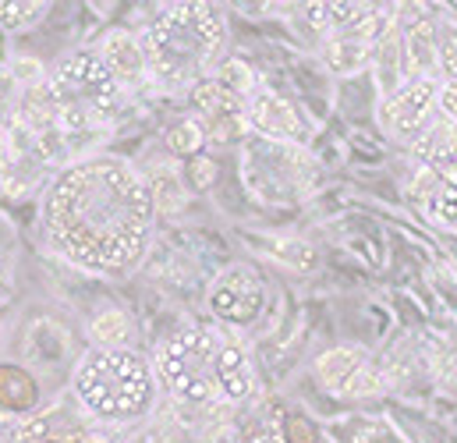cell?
Returning <instances> with one entry per match:
<instances>
[{
  "instance_id": "1",
  "label": "cell",
  "mask_w": 457,
  "mask_h": 443,
  "mask_svg": "<svg viewBox=\"0 0 457 443\" xmlns=\"http://www.w3.org/2000/svg\"><path fill=\"white\" fill-rule=\"evenodd\" d=\"M156 217L142 171L114 153L64 163L39 199V227L50 248L96 277L131 273L149 252Z\"/></svg>"
},
{
  "instance_id": "2",
  "label": "cell",
  "mask_w": 457,
  "mask_h": 443,
  "mask_svg": "<svg viewBox=\"0 0 457 443\" xmlns=\"http://www.w3.org/2000/svg\"><path fill=\"white\" fill-rule=\"evenodd\" d=\"M156 383L185 408H234L252 397L255 369L245 344L220 327H178L153 351Z\"/></svg>"
},
{
  "instance_id": "3",
  "label": "cell",
  "mask_w": 457,
  "mask_h": 443,
  "mask_svg": "<svg viewBox=\"0 0 457 443\" xmlns=\"http://www.w3.org/2000/svg\"><path fill=\"white\" fill-rule=\"evenodd\" d=\"M138 46L145 54L153 86L188 93L220 64L228 46V18L213 4H167L145 21Z\"/></svg>"
},
{
  "instance_id": "4",
  "label": "cell",
  "mask_w": 457,
  "mask_h": 443,
  "mask_svg": "<svg viewBox=\"0 0 457 443\" xmlns=\"http://www.w3.org/2000/svg\"><path fill=\"white\" fill-rule=\"evenodd\" d=\"M153 358L138 347H89L71 369V397L89 422H135L156 408Z\"/></svg>"
},
{
  "instance_id": "5",
  "label": "cell",
  "mask_w": 457,
  "mask_h": 443,
  "mask_svg": "<svg viewBox=\"0 0 457 443\" xmlns=\"http://www.w3.org/2000/svg\"><path fill=\"white\" fill-rule=\"evenodd\" d=\"M120 100L124 96L117 82L93 46L64 54L43 79V107L50 135H57L61 142L89 138L111 128V121L120 111Z\"/></svg>"
},
{
  "instance_id": "6",
  "label": "cell",
  "mask_w": 457,
  "mask_h": 443,
  "mask_svg": "<svg viewBox=\"0 0 457 443\" xmlns=\"http://www.w3.org/2000/svg\"><path fill=\"white\" fill-rule=\"evenodd\" d=\"M241 185L259 206L273 210H291L305 203L320 188V160L309 153V146L295 142H273L262 135H245L241 138V156H237Z\"/></svg>"
},
{
  "instance_id": "7",
  "label": "cell",
  "mask_w": 457,
  "mask_h": 443,
  "mask_svg": "<svg viewBox=\"0 0 457 443\" xmlns=\"http://www.w3.org/2000/svg\"><path fill=\"white\" fill-rule=\"evenodd\" d=\"M316 383L337 401H365V397L386 394L379 355H372L369 347H358V344H341V347H330L327 355H320Z\"/></svg>"
},
{
  "instance_id": "8",
  "label": "cell",
  "mask_w": 457,
  "mask_h": 443,
  "mask_svg": "<svg viewBox=\"0 0 457 443\" xmlns=\"http://www.w3.org/2000/svg\"><path fill=\"white\" fill-rule=\"evenodd\" d=\"M436 96H440V79H408L379 100L376 121L386 131V138L408 149L440 117Z\"/></svg>"
},
{
  "instance_id": "9",
  "label": "cell",
  "mask_w": 457,
  "mask_h": 443,
  "mask_svg": "<svg viewBox=\"0 0 457 443\" xmlns=\"http://www.w3.org/2000/svg\"><path fill=\"white\" fill-rule=\"evenodd\" d=\"M266 302H270V288L262 273L245 263L220 270L206 291V309L213 313V320H220L224 327H234V330L252 327L262 316Z\"/></svg>"
},
{
  "instance_id": "10",
  "label": "cell",
  "mask_w": 457,
  "mask_h": 443,
  "mask_svg": "<svg viewBox=\"0 0 457 443\" xmlns=\"http://www.w3.org/2000/svg\"><path fill=\"white\" fill-rule=\"evenodd\" d=\"M188 107L195 113V121L203 124L206 142H213V146H228L237 135H248L245 104L230 93L217 75H210V79H203V82H195L188 89Z\"/></svg>"
},
{
  "instance_id": "11",
  "label": "cell",
  "mask_w": 457,
  "mask_h": 443,
  "mask_svg": "<svg viewBox=\"0 0 457 443\" xmlns=\"http://www.w3.org/2000/svg\"><path fill=\"white\" fill-rule=\"evenodd\" d=\"M245 128L248 135H262L273 142H295V146H309V121L302 111L280 96L270 86H255V93L245 100Z\"/></svg>"
},
{
  "instance_id": "12",
  "label": "cell",
  "mask_w": 457,
  "mask_h": 443,
  "mask_svg": "<svg viewBox=\"0 0 457 443\" xmlns=\"http://www.w3.org/2000/svg\"><path fill=\"white\" fill-rule=\"evenodd\" d=\"M408 196L426 221L457 230V160L454 163H436V167L411 163Z\"/></svg>"
},
{
  "instance_id": "13",
  "label": "cell",
  "mask_w": 457,
  "mask_h": 443,
  "mask_svg": "<svg viewBox=\"0 0 457 443\" xmlns=\"http://www.w3.org/2000/svg\"><path fill=\"white\" fill-rule=\"evenodd\" d=\"M379 365H383L386 390H397V394H426V390H433L436 372H440V365L433 358V347L415 344L411 337L394 340L379 355Z\"/></svg>"
},
{
  "instance_id": "14",
  "label": "cell",
  "mask_w": 457,
  "mask_h": 443,
  "mask_svg": "<svg viewBox=\"0 0 457 443\" xmlns=\"http://www.w3.org/2000/svg\"><path fill=\"white\" fill-rule=\"evenodd\" d=\"M93 437V422L79 405L57 401L21 419L11 433V443H86Z\"/></svg>"
},
{
  "instance_id": "15",
  "label": "cell",
  "mask_w": 457,
  "mask_h": 443,
  "mask_svg": "<svg viewBox=\"0 0 457 443\" xmlns=\"http://www.w3.org/2000/svg\"><path fill=\"white\" fill-rule=\"evenodd\" d=\"M93 50H96L100 61L107 64L111 79L117 82V89H120V96H138V93H145V89L153 86L145 54H142V46H138V36H131V32H124V29H111Z\"/></svg>"
},
{
  "instance_id": "16",
  "label": "cell",
  "mask_w": 457,
  "mask_h": 443,
  "mask_svg": "<svg viewBox=\"0 0 457 443\" xmlns=\"http://www.w3.org/2000/svg\"><path fill=\"white\" fill-rule=\"evenodd\" d=\"M440 14H401V61H404V82L408 79H440Z\"/></svg>"
},
{
  "instance_id": "17",
  "label": "cell",
  "mask_w": 457,
  "mask_h": 443,
  "mask_svg": "<svg viewBox=\"0 0 457 443\" xmlns=\"http://www.w3.org/2000/svg\"><path fill=\"white\" fill-rule=\"evenodd\" d=\"M39 408V380L18 362H0V415L21 422Z\"/></svg>"
},
{
  "instance_id": "18",
  "label": "cell",
  "mask_w": 457,
  "mask_h": 443,
  "mask_svg": "<svg viewBox=\"0 0 457 443\" xmlns=\"http://www.w3.org/2000/svg\"><path fill=\"white\" fill-rule=\"evenodd\" d=\"M383 36H386V32H383ZM383 36H361V32H358V36L327 39V64H330L337 75H354V71L369 68Z\"/></svg>"
},
{
  "instance_id": "19",
  "label": "cell",
  "mask_w": 457,
  "mask_h": 443,
  "mask_svg": "<svg viewBox=\"0 0 457 443\" xmlns=\"http://www.w3.org/2000/svg\"><path fill=\"white\" fill-rule=\"evenodd\" d=\"M142 178L149 185V196L156 203V213L181 206V199H185V174L178 171V163H170V160L149 163V171H142Z\"/></svg>"
},
{
  "instance_id": "20",
  "label": "cell",
  "mask_w": 457,
  "mask_h": 443,
  "mask_svg": "<svg viewBox=\"0 0 457 443\" xmlns=\"http://www.w3.org/2000/svg\"><path fill=\"white\" fill-rule=\"evenodd\" d=\"M89 337H93L96 347H131L135 327H131L128 313H120V309H104V313L93 316Z\"/></svg>"
},
{
  "instance_id": "21",
  "label": "cell",
  "mask_w": 457,
  "mask_h": 443,
  "mask_svg": "<svg viewBox=\"0 0 457 443\" xmlns=\"http://www.w3.org/2000/svg\"><path fill=\"white\" fill-rule=\"evenodd\" d=\"M14 280H18V241H14V227L0 217V320L14 298Z\"/></svg>"
},
{
  "instance_id": "22",
  "label": "cell",
  "mask_w": 457,
  "mask_h": 443,
  "mask_svg": "<svg viewBox=\"0 0 457 443\" xmlns=\"http://www.w3.org/2000/svg\"><path fill=\"white\" fill-rule=\"evenodd\" d=\"M50 14V4H36V0H0V29L7 32H21L39 25Z\"/></svg>"
},
{
  "instance_id": "23",
  "label": "cell",
  "mask_w": 457,
  "mask_h": 443,
  "mask_svg": "<svg viewBox=\"0 0 457 443\" xmlns=\"http://www.w3.org/2000/svg\"><path fill=\"white\" fill-rule=\"evenodd\" d=\"M203 146H206V131H203V124L195 117H181L178 124L167 128V149L174 156H188L192 160L195 153H203Z\"/></svg>"
},
{
  "instance_id": "24",
  "label": "cell",
  "mask_w": 457,
  "mask_h": 443,
  "mask_svg": "<svg viewBox=\"0 0 457 443\" xmlns=\"http://www.w3.org/2000/svg\"><path fill=\"white\" fill-rule=\"evenodd\" d=\"M213 75H217V79L228 86V89L237 96V100H241V104H245V100L255 93V86H259V75H255V71H252L245 61H224V64H220Z\"/></svg>"
},
{
  "instance_id": "25",
  "label": "cell",
  "mask_w": 457,
  "mask_h": 443,
  "mask_svg": "<svg viewBox=\"0 0 457 443\" xmlns=\"http://www.w3.org/2000/svg\"><path fill=\"white\" fill-rule=\"evenodd\" d=\"M341 443H411L404 440L390 422H383V419H361V422H354L347 433H344Z\"/></svg>"
},
{
  "instance_id": "26",
  "label": "cell",
  "mask_w": 457,
  "mask_h": 443,
  "mask_svg": "<svg viewBox=\"0 0 457 443\" xmlns=\"http://www.w3.org/2000/svg\"><path fill=\"white\" fill-rule=\"evenodd\" d=\"M436 61H440V82H457V29L440 18V46H436Z\"/></svg>"
},
{
  "instance_id": "27",
  "label": "cell",
  "mask_w": 457,
  "mask_h": 443,
  "mask_svg": "<svg viewBox=\"0 0 457 443\" xmlns=\"http://www.w3.org/2000/svg\"><path fill=\"white\" fill-rule=\"evenodd\" d=\"M181 174L188 178V185H192V188H210V185L217 181V160H213V156H206V153H195Z\"/></svg>"
},
{
  "instance_id": "28",
  "label": "cell",
  "mask_w": 457,
  "mask_h": 443,
  "mask_svg": "<svg viewBox=\"0 0 457 443\" xmlns=\"http://www.w3.org/2000/svg\"><path fill=\"white\" fill-rule=\"evenodd\" d=\"M440 117H447L457 128V82H440V96H436Z\"/></svg>"
},
{
  "instance_id": "29",
  "label": "cell",
  "mask_w": 457,
  "mask_h": 443,
  "mask_svg": "<svg viewBox=\"0 0 457 443\" xmlns=\"http://www.w3.org/2000/svg\"><path fill=\"white\" fill-rule=\"evenodd\" d=\"M241 443H298V440L280 437V433H259V437H248V440H241Z\"/></svg>"
}]
</instances>
